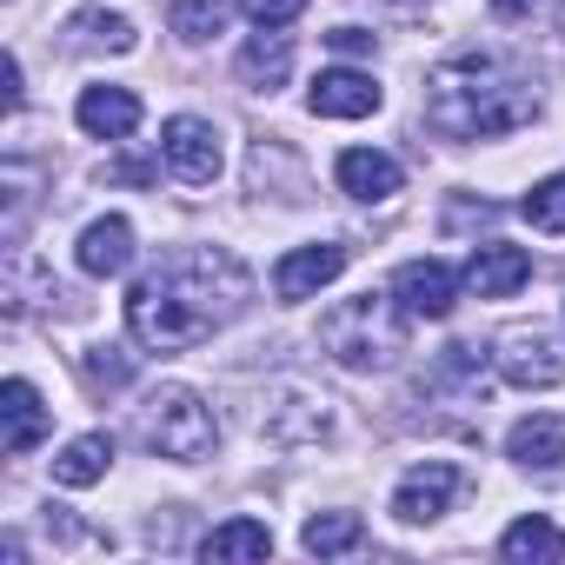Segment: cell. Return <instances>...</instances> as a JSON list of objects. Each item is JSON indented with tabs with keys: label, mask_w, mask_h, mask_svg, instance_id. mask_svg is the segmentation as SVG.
Instances as JSON below:
<instances>
[{
	"label": "cell",
	"mask_w": 565,
	"mask_h": 565,
	"mask_svg": "<svg viewBox=\"0 0 565 565\" xmlns=\"http://www.w3.org/2000/svg\"><path fill=\"white\" fill-rule=\"evenodd\" d=\"M253 300V273L226 246H186L127 294V333L153 353H186Z\"/></svg>",
	"instance_id": "cell-1"
},
{
	"label": "cell",
	"mask_w": 565,
	"mask_h": 565,
	"mask_svg": "<svg viewBox=\"0 0 565 565\" xmlns=\"http://www.w3.org/2000/svg\"><path fill=\"white\" fill-rule=\"evenodd\" d=\"M539 114L532 74L505 54H452L426 74V127L439 140H499Z\"/></svg>",
	"instance_id": "cell-2"
},
{
	"label": "cell",
	"mask_w": 565,
	"mask_h": 565,
	"mask_svg": "<svg viewBox=\"0 0 565 565\" xmlns=\"http://www.w3.org/2000/svg\"><path fill=\"white\" fill-rule=\"evenodd\" d=\"M406 307L393 294H353L320 320V347L347 366V373H380L406 353Z\"/></svg>",
	"instance_id": "cell-3"
},
{
	"label": "cell",
	"mask_w": 565,
	"mask_h": 565,
	"mask_svg": "<svg viewBox=\"0 0 565 565\" xmlns=\"http://www.w3.org/2000/svg\"><path fill=\"white\" fill-rule=\"evenodd\" d=\"M213 439H220L213 406H206L193 386H160V393H147V406H140V446H147V452L193 466V459L213 452Z\"/></svg>",
	"instance_id": "cell-4"
},
{
	"label": "cell",
	"mask_w": 565,
	"mask_h": 565,
	"mask_svg": "<svg viewBox=\"0 0 565 565\" xmlns=\"http://www.w3.org/2000/svg\"><path fill=\"white\" fill-rule=\"evenodd\" d=\"M492 360H499V380L505 386H539V393H552V386H565V360H558V347L545 340V327H505L499 340H492Z\"/></svg>",
	"instance_id": "cell-5"
},
{
	"label": "cell",
	"mask_w": 565,
	"mask_h": 565,
	"mask_svg": "<svg viewBox=\"0 0 565 565\" xmlns=\"http://www.w3.org/2000/svg\"><path fill=\"white\" fill-rule=\"evenodd\" d=\"M160 160H167L186 186H213V180H220V167H226L213 120H193V114H173V120L160 127Z\"/></svg>",
	"instance_id": "cell-6"
},
{
	"label": "cell",
	"mask_w": 565,
	"mask_h": 565,
	"mask_svg": "<svg viewBox=\"0 0 565 565\" xmlns=\"http://www.w3.org/2000/svg\"><path fill=\"white\" fill-rule=\"evenodd\" d=\"M459 492H466V472H459L452 459H426V466H413V472L399 479V492H393V519L426 525V519L452 512V499H459Z\"/></svg>",
	"instance_id": "cell-7"
},
{
	"label": "cell",
	"mask_w": 565,
	"mask_h": 565,
	"mask_svg": "<svg viewBox=\"0 0 565 565\" xmlns=\"http://www.w3.org/2000/svg\"><path fill=\"white\" fill-rule=\"evenodd\" d=\"M393 300L413 313V320H446L452 300H459V273L446 259H406L393 273Z\"/></svg>",
	"instance_id": "cell-8"
},
{
	"label": "cell",
	"mask_w": 565,
	"mask_h": 565,
	"mask_svg": "<svg viewBox=\"0 0 565 565\" xmlns=\"http://www.w3.org/2000/svg\"><path fill=\"white\" fill-rule=\"evenodd\" d=\"M340 273H347V246H340V239H320V246H294L287 259L273 266V294H279V300H313L320 287H333Z\"/></svg>",
	"instance_id": "cell-9"
},
{
	"label": "cell",
	"mask_w": 565,
	"mask_h": 565,
	"mask_svg": "<svg viewBox=\"0 0 565 565\" xmlns=\"http://www.w3.org/2000/svg\"><path fill=\"white\" fill-rule=\"evenodd\" d=\"M532 279V253L525 246H505V239H486V246H472V259H466V287L479 294V300H505V294H519Z\"/></svg>",
	"instance_id": "cell-10"
},
{
	"label": "cell",
	"mask_w": 565,
	"mask_h": 565,
	"mask_svg": "<svg viewBox=\"0 0 565 565\" xmlns=\"http://www.w3.org/2000/svg\"><path fill=\"white\" fill-rule=\"evenodd\" d=\"M307 107H313L320 120H366V114H380V87H373V74H360V67H327V74L313 81Z\"/></svg>",
	"instance_id": "cell-11"
},
{
	"label": "cell",
	"mask_w": 565,
	"mask_h": 565,
	"mask_svg": "<svg viewBox=\"0 0 565 565\" xmlns=\"http://www.w3.org/2000/svg\"><path fill=\"white\" fill-rule=\"evenodd\" d=\"M47 419H54V413L41 406V393H34L28 380H8V386H0V446H8L14 459L47 439Z\"/></svg>",
	"instance_id": "cell-12"
},
{
	"label": "cell",
	"mask_w": 565,
	"mask_h": 565,
	"mask_svg": "<svg viewBox=\"0 0 565 565\" xmlns=\"http://www.w3.org/2000/svg\"><path fill=\"white\" fill-rule=\"evenodd\" d=\"M340 193H353V200H366V206H380V200H393L399 193V160L393 153H373V147H347L340 153Z\"/></svg>",
	"instance_id": "cell-13"
},
{
	"label": "cell",
	"mask_w": 565,
	"mask_h": 565,
	"mask_svg": "<svg viewBox=\"0 0 565 565\" xmlns=\"http://www.w3.org/2000/svg\"><path fill=\"white\" fill-rule=\"evenodd\" d=\"M74 259H81V273H87V279H114V273H127V266H134V226H127L120 213L94 220V226L81 233Z\"/></svg>",
	"instance_id": "cell-14"
},
{
	"label": "cell",
	"mask_w": 565,
	"mask_h": 565,
	"mask_svg": "<svg viewBox=\"0 0 565 565\" xmlns=\"http://www.w3.org/2000/svg\"><path fill=\"white\" fill-rule=\"evenodd\" d=\"M74 120H81L94 140H127V134L140 127V94H134V87H87L81 107H74Z\"/></svg>",
	"instance_id": "cell-15"
},
{
	"label": "cell",
	"mask_w": 565,
	"mask_h": 565,
	"mask_svg": "<svg viewBox=\"0 0 565 565\" xmlns=\"http://www.w3.org/2000/svg\"><path fill=\"white\" fill-rule=\"evenodd\" d=\"M505 452H512L525 472H558V466H565V419H552V413L519 419V426L505 433Z\"/></svg>",
	"instance_id": "cell-16"
},
{
	"label": "cell",
	"mask_w": 565,
	"mask_h": 565,
	"mask_svg": "<svg viewBox=\"0 0 565 565\" xmlns=\"http://www.w3.org/2000/svg\"><path fill=\"white\" fill-rule=\"evenodd\" d=\"M294 74V41L279 34V28H259L246 47H239V81L246 87H259V94H273L279 81Z\"/></svg>",
	"instance_id": "cell-17"
},
{
	"label": "cell",
	"mask_w": 565,
	"mask_h": 565,
	"mask_svg": "<svg viewBox=\"0 0 565 565\" xmlns=\"http://www.w3.org/2000/svg\"><path fill=\"white\" fill-rule=\"evenodd\" d=\"M499 558H512V565H558L565 558V532L552 525V519H512L505 525V539H499Z\"/></svg>",
	"instance_id": "cell-18"
},
{
	"label": "cell",
	"mask_w": 565,
	"mask_h": 565,
	"mask_svg": "<svg viewBox=\"0 0 565 565\" xmlns=\"http://www.w3.org/2000/svg\"><path fill=\"white\" fill-rule=\"evenodd\" d=\"M134 21L127 14H107V8H81L74 21H67V47H81V54H134Z\"/></svg>",
	"instance_id": "cell-19"
},
{
	"label": "cell",
	"mask_w": 565,
	"mask_h": 565,
	"mask_svg": "<svg viewBox=\"0 0 565 565\" xmlns=\"http://www.w3.org/2000/svg\"><path fill=\"white\" fill-rule=\"evenodd\" d=\"M107 466H114V439H107V433H81L74 446H61L54 479H61V486H100Z\"/></svg>",
	"instance_id": "cell-20"
},
{
	"label": "cell",
	"mask_w": 565,
	"mask_h": 565,
	"mask_svg": "<svg viewBox=\"0 0 565 565\" xmlns=\"http://www.w3.org/2000/svg\"><path fill=\"white\" fill-rule=\"evenodd\" d=\"M360 539H366L360 512H313V519H307V532H300V545H307L313 558H340V552H353Z\"/></svg>",
	"instance_id": "cell-21"
},
{
	"label": "cell",
	"mask_w": 565,
	"mask_h": 565,
	"mask_svg": "<svg viewBox=\"0 0 565 565\" xmlns=\"http://www.w3.org/2000/svg\"><path fill=\"white\" fill-rule=\"evenodd\" d=\"M273 552V532L259 525V519H226L220 532H206V545H200V558H266Z\"/></svg>",
	"instance_id": "cell-22"
},
{
	"label": "cell",
	"mask_w": 565,
	"mask_h": 565,
	"mask_svg": "<svg viewBox=\"0 0 565 565\" xmlns=\"http://www.w3.org/2000/svg\"><path fill=\"white\" fill-rule=\"evenodd\" d=\"M81 380H87V393H127L134 386V353H120V347H87L81 353Z\"/></svg>",
	"instance_id": "cell-23"
},
{
	"label": "cell",
	"mask_w": 565,
	"mask_h": 565,
	"mask_svg": "<svg viewBox=\"0 0 565 565\" xmlns=\"http://www.w3.org/2000/svg\"><path fill=\"white\" fill-rule=\"evenodd\" d=\"M519 213L539 226V233H558L565 239V173H552V180H539L525 200H519Z\"/></svg>",
	"instance_id": "cell-24"
},
{
	"label": "cell",
	"mask_w": 565,
	"mask_h": 565,
	"mask_svg": "<svg viewBox=\"0 0 565 565\" xmlns=\"http://www.w3.org/2000/svg\"><path fill=\"white\" fill-rule=\"evenodd\" d=\"M226 28V0H173V34L180 41H213Z\"/></svg>",
	"instance_id": "cell-25"
},
{
	"label": "cell",
	"mask_w": 565,
	"mask_h": 565,
	"mask_svg": "<svg viewBox=\"0 0 565 565\" xmlns=\"http://www.w3.org/2000/svg\"><path fill=\"white\" fill-rule=\"evenodd\" d=\"M239 8H246L253 28H287V21L307 14V0H239Z\"/></svg>",
	"instance_id": "cell-26"
},
{
	"label": "cell",
	"mask_w": 565,
	"mask_h": 565,
	"mask_svg": "<svg viewBox=\"0 0 565 565\" xmlns=\"http://www.w3.org/2000/svg\"><path fill=\"white\" fill-rule=\"evenodd\" d=\"M107 180H120V186H153V180H160V160H107Z\"/></svg>",
	"instance_id": "cell-27"
},
{
	"label": "cell",
	"mask_w": 565,
	"mask_h": 565,
	"mask_svg": "<svg viewBox=\"0 0 565 565\" xmlns=\"http://www.w3.org/2000/svg\"><path fill=\"white\" fill-rule=\"evenodd\" d=\"M327 47H333V54H373V34H366V28H333Z\"/></svg>",
	"instance_id": "cell-28"
},
{
	"label": "cell",
	"mask_w": 565,
	"mask_h": 565,
	"mask_svg": "<svg viewBox=\"0 0 565 565\" xmlns=\"http://www.w3.org/2000/svg\"><path fill=\"white\" fill-rule=\"evenodd\" d=\"M539 8V0H492V14H505V21H525Z\"/></svg>",
	"instance_id": "cell-29"
},
{
	"label": "cell",
	"mask_w": 565,
	"mask_h": 565,
	"mask_svg": "<svg viewBox=\"0 0 565 565\" xmlns=\"http://www.w3.org/2000/svg\"><path fill=\"white\" fill-rule=\"evenodd\" d=\"M552 14H558V34H565V0H558V8H552Z\"/></svg>",
	"instance_id": "cell-30"
},
{
	"label": "cell",
	"mask_w": 565,
	"mask_h": 565,
	"mask_svg": "<svg viewBox=\"0 0 565 565\" xmlns=\"http://www.w3.org/2000/svg\"><path fill=\"white\" fill-rule=\"evenodd\" d=\"M393 8H426V0H393Z\"/></svg>",
	"instance_id": "cell-31"
}]
</instances>
